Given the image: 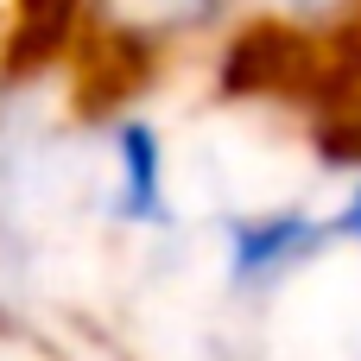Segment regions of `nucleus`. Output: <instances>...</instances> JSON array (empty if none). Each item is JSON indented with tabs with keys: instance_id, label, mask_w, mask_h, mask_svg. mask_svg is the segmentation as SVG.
I'll return each instance as SVG.
<instances>
[{
	"instance_id": "f257e3e1",
	"label": "nucleus",
	"mask_w": 361,
	"mask_h": 361,
	"mask_svg": "<svg viewBox=\"0 0 361 361\" xmlns=\"http://www.w3.org/2000/svg\"><path fill=\"white\" fill-rule=\"evenodd\" d=\"M330 254H336V222L330 209H311V203H273L222 222V273H228V292L241 298H267L298 273L324 267Z\"/></svg>"
},
{
	"instance_id": "f03ea898",
	"label": "nucleus",
	"mask_w": 361,
	"mask_h": 361,
	"mask_svg": "<svg viewBox=\"0 0 361 361\" xmlns=\"http://www.w3.org/2000/svg\"><path fill=\"white\" fill-rule=\"evenodd\" d=\"M76 25L121 57H171L228 25L235 0H70Z\"/></svg>"
},
{
	"instance_id": "7ed1b4c3",
	"label": "nucleus",
	"mask_w": 361,
	"mask_h": 361,
	"mask_svg": "<svg viewBox=\"0 0 361 361\" xmlns=\"http://www.w3.org/2000/svg\"><path fill=\"white\" fill-rule=\"evenodd\" d=\"M114 222L127 228L171 222V159L152 114H121L114 127Z\"/></svg>"
},
{
	"instance_id": "20e7f679",
	"label": "nucleus",
	"mask_w": 361,
	"mask_h": 361,
	"mask_svg": "<svg viewBox=\"0 0 361 361\" xmlns=\"http://www.w3.org/2000/svg\"><path fill=\"white\" fill-rule=\"evenodd\" d=\"M330 222H336V247H349L361 260V178L336 197V209H330Z\"/></svg>"
},
{
	"instance_id": "39448f33",
	"label": "nucleus",
	"mask_w": 361,
	"mask_h": 361,
	"mask_svg": "<svg viewBox=\"0 0 361 361\" xmlns=\"http://www.w3.org/2000/svg\"><path fill=\"white\" fill-rule=\"evenodd\" d=\"M13 336H19V317H13V311L0 305V343H13Z\"/></svg>"
}]
</instances>
